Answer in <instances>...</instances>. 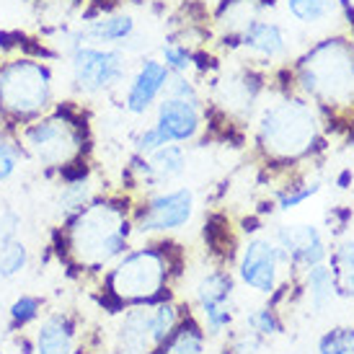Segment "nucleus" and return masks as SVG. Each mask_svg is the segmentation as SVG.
<instances>
[{
    "label": "nucleus",
    "mask_w": 354,
    "mask_h": 354,
    "mask_svg": "<svg viewBox=\"0 0 354 354\" xmlns=\"http://www.w3.org/2000/svg\"><path fill=\"white\" fill-rule=\"evenodd\" d=\"M129 215L127 205L117 199H91L78 212L68 215L65 223V251L70 261L86 269L101 272L117 264L129 248Z\"/></svg>",
    "instance_id": "nucleus-1"
},
{
    "label": "nucleus",
    "mask_w": 354,
    "mask_h": 354,
    "mask_svg": "<svg viewBox=\"0 0 354 354\" xmlns=\"http://www.w3.org/2000/svg\"><path fill=\"white\" fill-rule=\"evenodd\" d=\"M57 104V73L39 55L13 52L0 57V122L21 129ZM3 127V129H6Z\"/></svg>",
    "instance_id": "nucleus-2"
},
{
    "label": "nucleus",
    "mask_w": 354,
    "mask_h": 354,
    "mask_svg": "<svg viewBox=\"0 0 354 354\" xmlns=\"http://www.w3.org/2000/svg\"><path fill=\"white\" fill-rule=\"evenodd\" d=\"M24 156L47 171H65L75 166L88 148V124L83 109L73 101H57L55 106L16 129Z\"/></svg>",
    "instance_id": "nucleus-3"
},
{
    "label": "nucleus",
    "mask_w": 354,
    "mask_h": 354,
    "mask_svg": "<svg viewBox=\"0 0 354 354\" xmlns=\"http://www.w3.org/2000/svg\"><path fill=\"white\" fill-rule=\"evenodd\" d=\"M318 135V119L313 106L303 99H279L261 109L256 124L259 145L269 158L295 160L305 156Z\"/></svg>",
    "instance_id": "nucleus-4"
},
{
    "label": "nucleus",
    "mask_w": 354,
    "mask_h": 354,
    "mask_svg": "<svg viewBox=\"0 0 354 354\" xmlns=\"http://www.w3.org/2000/svg\"><path fill=\"white\" fill-rule=\"evenodd\" d=\"M297 78L313 99L346 101L354 93V50L344 39H326L300 59Z\"/></svg>",
    "instance_id": "nucleus-5"
},
{
    "label": "nucleus",
    "mask_w": 354,
    "mask_h": 354,
    "mask_svg": "<svg viewBox=\"0 0 354 354\" xmlns=\"http://www.w3.org/2000/svg\"><path fill=\"white\" fill-rule=\"evenodd\" d=\"M70 88L78 96H101L117 91L129 73V59L122 47L80 44L68 57Z\"/></svg>",
    "instance_id": "nucleus-6"
},
{
    "label": "nucleus",
    "mask_w": 354,
    "mask_h": 354,
    "mask_svg": "<svg viewBox=\"0 0 354 354\" xmlns=\"http://www.w3.org/2000/svg\"><path fill=\"white\" fill-rule=\"evenodd\" d=\"M168 256L158 248H138L129 251L111 266L106 285L111 295L124 303H145L166 287Z\"/></svg>",
    "instance_id": "nucleus-7"
},
{
    "label": "nucleus",
    "mask_w": 354,
    "mask_h": 354,
    "mask_svg": "<svg viewBox=\"0 0 354 354\" xmlns=\"http://www.w3.org/2000/svg\"><path fill=\"white\" fill-rule=\"evenodd\" d=\"M194 215V192L187 187L160 192L138 209L132 227L138 233H168L184 227Z\"/></svg>",
    "instance_id": "nucleus-8"
},
{
    "label": "nucleus",
    "mask_w": 354,
    "mask_h": 354,
    "mask_svg": "<svg viewBox=\"0 0 354 354\" xmlns=\"http://www.w3.org/2000/svg\"><path fill=\"white\" fill-rule=\"evenodd\" d=\"M282 261H290V259L274 241L251 238L243 248V254H241V261H238V274L251 290L269 295V292H274Z\"/></svg>",
    "instance_id": "nucleus-9"
},
{
    "label": "nucleus",
    "mask_w": 354,
    "mask_h": 354,
    "mask_svg": "<svg viewBox=\"0 0 354 354\" xmlns=\"http://www.w3.org/2000/svg\"><path fill=\"white\" fill-rule=\"evenodd\" d=\"M171 83V70L156 57H145L127 80L124 91V111L132 117H140L158 104Z\"/></svg>",
    "instance_id": "nucleus-10"
},
{
    "label": "nucleus",
    "mask_w": 354,
    "mask_h": 354,
    "mask_svg": "<svg viewBox=\"0 0 354 354\" xmlns=\"http://www.w3.org/2000/svg\"><path fill=\"white\" fill-rule=\"evenodd\" d=\"M153 127L160 132V138L166 140V145L189 142V140L197 138L199 129H202V104L199 101L176 99V96H166V99L158 101Z\"/></svg>",
    "instance_id": "nucleus-11"
},
{
    "label": "nucleus",
    "mask_w": 354,
    "mask_h": 354,
    "mask_svg": "<svg viewBox=\"0 0 354 354\" xmlns=\"http://www.w3.org/2000/svg\"><path fill=\"white\" fill-rule=\"evenodd\" d=\"M230 297H233V279L223 269L207 272L197 285V303L207 318V328L217 334L233 321L230 310Z\"/></svg>",
    "instance_id": "nucleus-12"
},
{
    "label": "nucleus",
    "mask_w": 354,
    "mask_h": 354,
    "mask_svg": "<svg viewBox=\"0 0 354 354\" xmlns=\"http://www.w3.org/2000/svg\"><path fill=\"white\" fill-rule=\"evenodd\" d=\"M78 24L86 44H99V47H124L138 31L135 16L124 10H104L96 16H83Z\"/></svg>",
    "instance_id": "nucleus-13"
},
{
    "label": "nucleus",
    "mask_w": 354,
    "mask_h": 354,
    "mask_svg": "<svg viewBox=\"0 0 354 354\" xmlns=\"http://www.w3.org/2000/svg\"><path fill=\"white\" fill-rule=\"evenodd\" d=\"M274 243L287 254L290 261L303 266H315L324 261V238L313 225H279L274 233Z\"/></svg>",
    "instance_id": "nucleus-14"
},
{
    "label": "nucleus",
    "mask_w": 354,
    "mask_h": 354,
    "mask_svg": "<svg viewBox=\"0 0 354 354\" xmlns=\"http://www.w3.org/2000/svg\"><path fill=\"white\" fill-rule=\"evenodd\" d=\"M238 44L261 59H277L287 55V34L277 21H251L246 29L238 34Z\"/></svg>",
    "instance_id": "nucleus-15"
},
{
    "label": "nucleus",
    "mask_w": 354,
    "mask_h": 354,
    "mask_svg": "<svg viewBox=\"0 0 354 354\" xmlns=\"http://www.w3.org/2000/svg\"><path fill=\"white\" fill-rule=\"evenodd\" d=\"M256 91L259 86L251 73H230L217 83V104H223L230 114H246L256 101Z\"/></svg>",
    "instance_id": "nucleus-16"
},
{
    "label": "nucleus",
    "mask_w": 354,
    "mask_h": 354,
    "mask_svg": "<svg viewBox=\"0 0 354 354\" xmlns=\"http://www.w3.org/2000/svg\"><path fill=\"white\" fill-rule=\"evenodd\" d=\"M31 8L47 37L68 24H75V16L83 10V0H31Z\"/></svg>",
    "instance_id": "nucleus-17"
},
{
    "label": "nucleus",
    "mask_w": 354,
    "mask_h": 354,
    "mask_svg": "<svg viewBox=\"0 0 354 354\" xmlns=\"http://www.w3.org/2000/svg\"><path fill=\"white\" fill-rule=\"evenodd\" d=\"M119 342L127 352H145V346L153 344V313L148 308H135L124 315L119 326Z\"/></svg>",
    "instance_id": "nucleus-18"
},
{
    "label": "nucleus",
    "mask_w": 354,
    "mask_h": 354,
    "mask_svg": "<svg viewBox=\"0 0 354 354\" xmlns=\"http://www.w3.org/2000/svg\"><path fill=\"white\" fill-rule=\"evenodd\" d=\"M37 354H73V326L62 315L44 318L37 331Z\"/></svg>",
    "instance_id": "nucleus-19"
},
{
    "label": "nucleus",
    "mask_w": 354,
    "mask_h": 354,
    "mask_svg": "<svg viewBox=\"0 0 354 354\" xmlns=\"http://www.w3.org/2000/svg\"><path fill=\"white\" fill-rule=\"evenodd\" d=\"M305 285H308V295H310V303H313V310L324 313L326 305L334 300L336 295V282H334V272L324 264L308 266V277H305Z\"/></svg>",
    "instance_id": "nucleus-20"
},
{
    "label": "nucleus",
    "mask_w": 354,
    "mask_h": 354,
    "mask_svg": "<svg viewBox=\"0 0 354 354\" xmlns=\"http://www.w3.org/2000/svg\"><path fill=\"white\" fill-rule=\"evenodd\" d=\"M163 354H205V334L197 324H184L178 331L168 336V344Z\"/></svg>",
    "instance_id": "nucleus-21"
},
{
    "label": "nucleus",
    "mask_w": 354,
    "mask_h": 354,
    "mask_svg": "<svg viewBox=\"0 0 354 354\" xmlns=\"http://www.w3.org/2000/svg\"><path fill=\"white\" fill-rule=\"evenodd\" d=\"M29 266V248L26 243L16 238L0 246V279H13Z\"/></svg>",
    "instance_id": "nucleus-22"
},
{
    "label": "nucleus",
    "mask_w": 354,
    "mask_h": 354,
    "mask_svg": "<svg viewBox=\"0 0 354 354\" xmlns=\"http://www.w3.org/2000/svg\"><path fill=\"white\" fill-rule=\"evenodd\" d=\"M93 199V192H91V181L88 178H70L65 187L59 189V197H57V205L59 209L65 212V215H73V212H78L80 207H86Z\"/></svg>",
    "instance_id": "nucleus-23"
},
{
    "label": "nucleus",
    "mask_w": 354,
    "mask_h": 354,
    "mask_svg": "<svg viewBox=\"0 0 354 354\" xmlns=\"http://www.w3.org/2000/svg\"><path fill=\"white\" fill-rule=\"evenodd\" d=\"M287 13L300 24H321L331 16L334 0H285Z\"/></svg>",
    "instance_id": "nucleus-24"
},
{
    "label": "nucleus",
    "mask_w": 354,
    "mask_h": 354,
    "mask_svg": "<svg viewBox=\"0 0 354 354\" xmlns=\"http://www.w3.org/2000/svg\"><path fill=\"white\" fill-rule=\"evenodd\" d=\"M24 158V148H21L19 138L13 129H0V184L8 181Z\"/></svg>",
    "instance_id": "nucleus-25"
},
{
    "label": "nucleus",
    "mask_w": 354,
    "mask_h": 354,
    "mask_svg": "<svg viewBox=\"0 0 354 354\" xmlns=\"http://www.w3.org/2000/svg\"><path fill=\"white\" fill-rule=\"evenodd\" d=\"M334 282L336 290L354 297V243H342L334 254Z\"/></svg>",
    "instance_id": "nucleus-26"
},
{
    "label": "nucleus",
    "mask_w": 354,
    "mask_h": 354,
    "mask_svg": "<svg viewBox=\"0 0 354 354\" xmlns=\"http://www.w3.org/2000/svg\"><path fill=\"white\" fill-rule=\"evenodd\" d=\"M160 62L171 70V75H187L194 68V55L184 41H166L160 47Z\"/></svg>",
    "instance_id": "nucleus-27"
},
{
    "label": "nucleus",
    "mask_w": 354,
    "mask_h": 354,
    "mask_svg": "<svg viewBox=\"0 0 354 354\" xmlns=\"http://www.w3.org/2000/svg\"><path fill=\"white\" fill-rule=\"evenodd\" d=\"M150 313H153V344H163L168 336L176 331V324H178L176 305L160 303Z\"/></svg>",
    "instance_id": "nucleus-28"
},
{
    "label": "nucleus",
    "mask_w": 354,
    "mask_h": 354,
    "mask_svg": "<svg viewBox=\"0 0 354 354\" xmlns=\"http://www.w3.org/2000/svg\"><path fill=\"white\" fill-rule=\"evenodd\" d=\"M321 354H354V328H334L321 339Z\"/></svg>",
    "instance_id": "nucleus-29"
},
{
    "label": "nucleus",
    "mask_w": 354,
    "mask_h": 354,
    "mask_svg": "<svg viewBox=\"0 0 354 354\" xmlns=\"http://www.w3.org/2000/svg\"><path fill=\"white\" fill-rule=\"evenodd\" d=\"M41 310V300L34 295H21L16 303L10 305V321L16 326H24L29 324V321H34L37 315H39Z\"/></svg>",
    "instance_id": "nucleus-30"
},
{
    "label": "nucleus",
    "mask_w": 354,
    "mask_h": 354,
    "mask_svg": "<svg viewBox=\"0 0 354 354\" xmlns=\"http://www.w3.org/2000/svg\"><path fill=\"white\" fill-rule=\"evenodd\" d=\"M21 225H24V220H21L19 209H13V207H8V205L0 207V246L19 238Z\"/></svg>",
    "instance_id": "nucleus-31"
},
{
    "label": "nucleus",
    "mask_w": 354,
    "mask_h": 354,
    "mask_svg": "<svg viewBox=\"0 0 354 354\" xmlns=\"http://www.w3.org/2000/svg\"><path fill=\"white\" fill-rule=\"evenodd\" d=\"M246 324L254 328V334H261V336L279 334V321H277V315L269 308H256L254 313H248Z\"/></svg>",
    "instance_id": "nucleus-32"
},
{
    "label": "nucleus",
    "mask_w": 354,
    "mask_h": 354,
    "mask_svg": "<svg viewBox=\"0 0 354 354\" xmlns=\"http://www.w3.org/2000/svg\"><path fill=\"white\" fill-rule=\"evenodd\" d=\"M315 192H318V187H305V189H292L290 187V192H285L282 197H279V205H282V209H292L295 205H300L303 199H308V197H313Z\"/></svg>",
    "instance_id": "nucleus-33"
},
{
    "label": "nucleus",
    "mask_w": 354,
    "mask_h": 354,
    "mask_svg": "<svg viewBox=\"0 0 354 354\" xmlns=\"http://www.w3.org/2000/svg\"><path fill=\"white\" fill-rule=\"evenodd\" d=\"M233 354H256V342L254 339H241V342L233 346Z\"/></svg>",
    "instance_id": "nucleus-34"
},
{
    "label": "nucleus",
    "mask_w": 354,
    "mask_h": 354,
    "mask_svg": "<svg viewBox=\"0 0 354 354\" xmlns=\"http://www.w3.org/2000/svg\"><path fill=\"white\" fill-rule=\"evenodd\" d=\"M346 3H349V8H352V10H354V0H346Z\"/></svg>",
    "instance_id": "nucleus-35"
},
{
    "label": "nucleus",
    "mask_w": 354,
    "mask_h": 354,
    "mask_svg": "<svg viewBox=\"0 0 354 354\" xmlns=\"http://www.w3.org/2000/svg\"><path fill=\"white\" fill-rule=\"evenodd\" d=\"M0 129H3V122H0Z\"/></svg>",
    "instance_id": "nucleus-36"
},
{
    "label": "nucleus",
    "mask_w": 354,
    "mask_h": 354,
    "mask_svg": "<svg viewBox=\"0 0 354 354\" xmlns=\"http://www.w3.org/2000/svg\"><path fill=\"white\" fill-rule=\"evenodd\" d=\"M0 354H3V349H0Z\"/></svg>",
    "instance_id": "nucleus-37"
}]
</instances>
